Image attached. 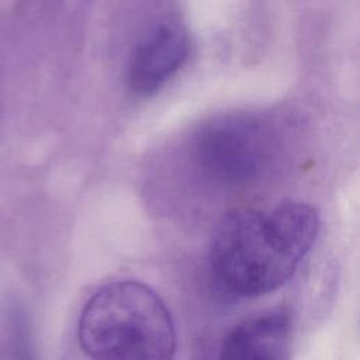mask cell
I'll return each mask as SVG.
<instances>
[{
    "mask_svg": "<svg viewBox=\"0 0 360 360\" xmlns=\"http://www.w3.org/2000/svg\"><path fill=\"white\" fill-rule=\"evenodd\" d=\"M291 318L273 311L242 321L222 340L218 360H290Z\"/></svg>",
    "mask_w": 360,
    "mask_h": 360,
    "instance_id": "cell-5",
    "label": "cell"
},
{
    "mask_svg": "<svg viewBox=\"0 0 360 360\" xmlns=\"http://www.w3.org/2000/svg\"><path fill=\"white\" fill-rule=\"evenodd\" d=\"M197 158L212 179L228 184L245 183L257 174L264 162V136L252 121L221 120L201 132Z\"/></svg>",
    "mask_w": 360,
    "mask_h": 360,
    "instance_id": "cell-3",
    "label": "cell"
},
{
    "mask_svg": "<svg viewBox=\"0 0 360 360\" xmlns=\"http://www.w3.org/2000/svg\"><path fill=\"white\" fill-rule=\"evenodd\" d=\"M187 53L188 41L181 28L172 24L156 27L132 53L129 87L138 94L155 93L179 70Z\"/></svg>",
    "mask_w": 360,
    "mask_h": 360,
    "instance_id": "cell-4",
    "label": "cell"
},
{
    "mask_svg": "<svg viewBox=\"0 0 360 360\" xmlns=\"http://www.w3.org/2000/svg\"><path fill=\"white\" fill-rule=\"evenodd\" d=\"M318 212L288 202L271 212L233 211L214 229L208 260L215 280L238 297H260L285 284L311 250Z\"/></svg>",
    "mask_w": 360,
    "mask_h": 360,
    "instance_id": "cell-1",
    "label": "cell"
},
{
    "mask_svg": "<svg viewBox=\"0 0 360 360\" xmlns=\"http://www.w3.org/2000/svg\"><path fill=\"white\" fill-rule=\"evenodd\" d=\"M77 339L90 360H173L177 347L166 304L136 280L100 287L80 312Z\"/></svg>",
    "mask_w": 360,
    "mask_h": 360,
    "instance_id": "cell-2",
    "label": "cell"
},
{
    "mask_svg": "<svg viewBox=\"0 0 360 360\" xmlns=\"http://www.w3.org/2000/svg\"><path fill=\"white\" fill-rule=\"evenodd\" d=\"M1 350L4 360H34L27 315L15 301L7 302L3 312Z\"/></svg>",
    "mask_w": 360,
    "mask_h": 360,
    "instance_id": "cell-6",
    "label": "cell"
}]
</instances>
